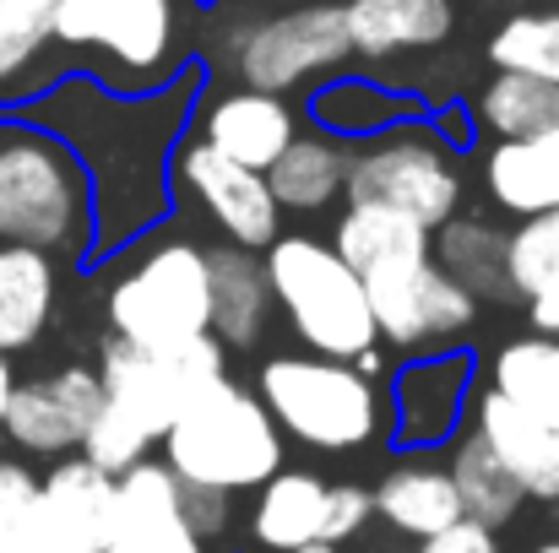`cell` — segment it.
Wrapping results in <instances>:
<instances>
[{"instance_id":"cell-1","label":"cell","mask_w":559,"mask_h":553,"mask_svg":"<svg viewBox=\"0 0 559 553\" xmlns=\"http://www.w3.org/2000/svg\"><path fill=\"white\" fill-rule=\"evenodd\" d=\"M0 244L44 255L93 250V180L76 147L44 125L0 131Z\"/></svg>"},{"instance_id":"cell-2","label":"cell","mask_w":559,"mask_h":553,"mask_svg":"<svg viewBox=\"0 0 559 553\" xmlns=\"http://www.w3.org/2000/svg\"><path fill=\"white\" fill-rule=\"evenodd\" d=\"M164 467L180 483L201 489H261L283 467V434L255 390L239 380H212L180 407V418L164 429Z\"/></svg>"},{"instance_id":"cell-3","label":"cell","mask_w":559,"mask_h":553,"mask_svg":"<svg viewBox=\"0 0 559 553\" xmlns=\"http://www.w3.org/2000/svg\"><path fill=\"white\" fill-rule=\"evenodd\" d=\"M261 266H266V282H272V310H283V321L294 326L305 353L354 364L365 348L380 342L359 272L326 239L277 233L261 250Z\"/></svg>"},{"instance_id":"cell-4","label":"cell","mask_w":559,"mask_h":553,"mask_svg":"<svg viewBox=\"0 0 559 553\" xmlns=\"http://www.w3.org/2000/svg\"><path fill=\"white\" fill-rule=\"evenodd\" d=\"M261 407L277 434H294L310 450H359L385 440V385L354 364L321 353H277L261 364Z\"/></svg>"},{"instance_id":"cell-5","label":"cell","mask_w":559,"mask_h":553,"mask_svg":"<svg viewBox=\"0 0 559 553\" xmlns=\"http://www.w3.org/2000/svg\"><path fill=\"white\" fill-rule=\"evenodd\" d=\"M109 337L131 348H186L195 337H212V272L206 250L190 239H164L142 250L115 282H109Z\"/></svg>"},{"instance_id":"cell-6","label":"cell","mask_w":559,"mask_h":553,"mask_svg":"<svg viewBox=\"0 0 559 553\" xmlns=\"http://www.w3.org/2000/svg\"><path fill=\"white\" fill-rule=\"evenodd\" d=\"M343 195L348 206H385L435 233L462 206L456 153L429 120H396L348 147Z\"/></svg>"},{"instance_id":"cell-7","label":"cell","mask_w":559,"mask_h":553,"mask_svg":"<svg viewBox=\"0 0 559 553\" xmlns=\"http://www.w3.org/2000/svg\"><path fill=\"white\" fill-rule=\"evenodd\" d=\"M93 374L104 385V401H115L153 440H164V429L180 418V407H186L190 396L201 385H212V380L228 374V348L217 337H195L186 348L153 353V348H131L120 337H104Z\"/></svg>"},{"instance_id":"cell-8","label":"cell","mask_w":559,"mask_h":553,"mask_svg":"<svg viewBox=\"0 0 559 553\" xmlns=\"http://www.w3.org/2000/svg\"><path fill=\"white\" fill-rule=\"evenodd\" d=\"M354 60L348 49V27H343V5L316 0V5H288L266 22H250L234 33V71L245 87L255 93H277L288 98L294 87L332 76Z\"/></svg>"},{"instance_id":"cell-9","label":"cell","mask_w":559,"mask_h":553,"mask_svg":"<svg viewBox=\"0 0 559 553\" xmlns=\"http://www.w3.org/2000/svg\"><path fill=\"white\" fill-rule=\"evenodd\" d=\"M365 282L374 315V337L402 348V353H435V348H456V337L478 321V299L451 282L435 255H407L380 266Z\"/></svg>"},{"instance_id":"cell-10","label":"cell","mask_w":559,"mask_h":553,"mask_svg":"<svg viewBox=\"0 0 559 553\" xmlns=\"http://www.w3.org/2000/svg\"><path fill=\"white\" fill-rule=\"evenodd\" d=\"M115 516V478L82 456H60L11 521L0 553H104Z\"/></svg>"},{"instance_id":"cell-11","label":"cell","mask_w":559,"mask_h":553,"mask_svg":"<svg viewBox=\"0 0 559 553\" xmlns=\"http://www.w3.org/2000/svg\"><path fill=\"white\" fill-rule=\"evenodd\" d=\"M175 0H55L49 33L71 49H98L131 76H158L175 55Z\"/></svg>"},{"instance_id":"cell-12","label":"cell","mask_w":559,"mask_h":553,"mask_svg":"<svg viewBox=\"0 0 559 553\" xmlns=\"http://www.w3.org/2000/svg\"><path fill=\"white\" fill-rule=\"evenodd\" d=\"M473 353L467 348H435L413 353L385 385V434L396 450H435L456 440L462 412L473 407Z\"/></svg>"},{"instance_id":"cell-13","label":"cell","mask_w":559,"mask_h":553,"mask_svg":"<svg viewBox=\"0 0 559 553\" xmlns=\"http://www.w3.org/2000/svg\"><path fill=\"white\" fill-rule=\"evenodd\" d=\"M175 184L186 190L190 201L223 228V239L234 250H266L277 233H283V206L272 201L266 190V175L223 158L217 147H206L201 136H186L175 147Z\"/></svg>"},{"instance_id":"cell-14","label":"cell","mask_w":559,"mask_h":553,"mask_svg":"<svg viewBox=\"0 0 559 553\" xmlns=\"http://www.w3.org/2000/svg\"><path fill=\"white\" fill-rule=\"evenodd\" d=\"M98 401H104V385H98L93 369H82V364L55 369V374L27 380V385L11 390L0 429L27 456H76V445H82Z\"/></svg>"},{"instance_id":"cell-15","label":"cell","mask_w":559,"mask_h":553,"mask_svg":"<svg viewBox=\"0 0 559 553\" xmlns=\"http://www.w3.org/2000/svg\"><path fill=\"white\" fill-rule=\"evenodd\" d=\"M109 549L120 553H206L180 510V478L164 461H136L115 478V516H109Z\"/></svg>"},{"instance_id":"cell-16","label":"cell","mask_w":559,"mask_h":553,"mask_svg":"<svg viewBox=\"0 0 559 553\" xmlns=\"http://www.w3.org/2000/svg\"><path fill=\"white\" fill-rule=\"evenodd\" d=\"M473 434L489 445V456L522 483L527 500H559V429L538 423L533 412L511 407L500 390H478L473 396Z\"/></svg>"},{"instance_id":"cell-17","label":"cell","mask_w":559,"mask_h":553,"mask_svg":"<svg viewBox=\"0 0 559 553\" xmlns=\"http://www.w3.org/2000/svg\"><path fill=\"white\" fill-rule=\"evenodd\" d=\"M294 136H299V115L288 109V98L255 93V87H234V93L212 98L201 115V142L255 175H266Z\"/></svg>"},{"instance_id":"cell-18","label":"cell","mask_w":559,"mask_h":553,"mask_svg":"<svg viewBox=\"0 0 559 553\" xmlns=\"http://www.w3.org/2000/svg\"><path fill=\"white\" fill-rule=\"evenodd\" d=\"M370 505L391 532H402V538H413V543H424V538H435V532H445V527L462 521L456 483H451V472H445L429 450H407V456L374 483Z\"/></svg>"},{"instance_id":"cell-19","label":"cell","mask_w":559,"mask_h":553,"mask_svg":"<svg viewBox=\"0 0 559 553\" xmlns=\"http://www.w3.org/2000/svg\"><path fill=\"white\" fill-rule=\"evenodd\" d=\"M343 27L359 60H396V55L445 44L456 27V11L451 0H348Z\"/></svg>"},{"instance_id":"cell-20","label":"cell","mask_w":559,"mask_h":553,"mask_svg":"<svg viewBox=\"0 0 559 553\" xmlns=\"http://www.w3.org/2000/svg\"><path fill=\"white\" fill-rule=\"evenodd\" d=\"M55 299H60L55 255L27 244H0V359L27 353L49 332Z\"/></svg>"},{"instance_id":"cell-21","label":"cell","mask_w":559,"mask_h":553,"mask_svg":"<svg viewBox=\"0 0 559 553\" xmlns=\"http://www.w3.org/2000/svg\"><path fill=\"white\" fill-rule=\"evenodd\" d=\"M484 190L511 217L559 212V125L522 142H495L484 153Z\"/></svg>"},{"instance_id":"cell-22","label":"cell","mask_w":559,"mask_h":553,"mask_svg":"<svg viewBox=\"0 0 559 553\" xmlns=\"http://www.w3.org/2000/svg\"><path fill=\"white\" fill-rule=\"evenodd\" d=\"M212 272V337L223 348H255L272 321V282L255 250H206Z\"/></svg>"},{"instance_id":"cell-23","label":"cell","mask_w":559,"mask_h":553,"mask_svg":"<svg viewBox=\"0 0 559 553\" xmlns=\"http://www.w3.org/2000/svg\"><path fill=\"white\" fill-rule=\"evenodd\" d=\"M506 282L511 299L527 304L533 332L559 337V212L522 217L516 233H506Z\"/></svg>"},{"instance_id":"cell-24","label":"cell","mask_w":559,"mask_h":553,"mask_svg":"<svg viewBox=\"0 0 559 553\" xmlns=\"http://www.w3.org/2000/svg\"><path fill=\"white\" fill-rule=\"evenodd\" d=\"M348 175V142L316 131V136H294L277 164L266 169V190L283 212H326L343 195Z\"/></svg>"},{"instance_id":"cell-25","label":"cell","mask_w":559,"mask_h":553,"mask_svg":"<svg viewBox=\"0 0 559 553\" xmlns=\"http://www.w3.org/2000/svg\"><path fill=\"white\" fill-rule=\"evenodd\" d=\"M321 500H326V483L316 472L277 467L261 483V500L250 510L255 543L272 553H299V549H310V543H321Z\"/></svg>"},{"instance_id":"cell-26","label":"cell","mask_w":559,"mask_h":553,"mask_svg":"<svg viewBox=\"0 0 559 553\" xmlns=\"http://www.w3.org/2000/svg\"><path fill=\"white\" fill-rule=\"evenodd\" d=\"M429 255L473 299H511V282H506V233L495 223H484V217H445L429 233Z\"/></svg>"},{"instance_id":"cell-27","label":"cell","mask_w":559,"mask_h":553,"mask_svg":"<svg viewBox=\"0 0 559 553\" xmlns=\"http://www.w3.org/2000/svg\"><path fill=\"white\" fill-rule=\"evenodd\" d=\"M445 472H451V483H456L462 516H467V521H478V527H489V532L511 527V521H516V510L527 505L522 483H516L495 456H489V445H484L473 429L451 440V461H445Z\"/></svg>"},{"instance_id":"cell-28","label":"cell","mask_w":559,"mask_h":553,"mask_svg":"<svg viewBox=\"0 0 559 553\" xmlns=\"http://www.w3.org/2000/svg\"><path fill=\"white\" fill-rule=\"evenodd\" d=\"M332 250L359 272L370 277L391 261H407V255H429V228L402 217V212H385V206H348L332 228Z\"/></svg>"},{"instance_id":"cell-29","label":"cell","mask_w":559,"mask_h":553,"mask_svg":"<svg viewBox=\"0 0 559 553\" xmlns=\"http://www.w3.org/2000/svg\"><path fill=\"white\" fill-rule=\"evenodd\" d=\"M489 390L559 429V337H516L489 359Z\"/></svg>"},{"instance_id":"cell-30","label":"cell","mask_w":559,"mask_h":553,"mask_svg":"<svg viewBox=\"0 0 559 553\" xmlns=\"http://www.w3.org/2000/svg\"><path fill=\"white\" fill-rule=\"evenodd\" d=\"M478 131H489L495 142H522L538 131L559 125V87L538 76H516V71H495L473 104Z\"/></svg>"},{"instance_id":"cell-31","label":"cell","mask_w":559,"mask_h":553,"mask_svg":"<svg viewBox=\"0 0 559 553\" xmlns=\"http://www.w3.org/2000/svg\"><path fill=\"white\" fill-rule=\"evenodd\" d=\"M310 115L321 120L326 136H337V142L359 136V142H365L374 131L407 120V98H396V93H385V87H374V82L348 76V82H326V87L310 98Z\"/></svg>"},{"instance_id":"cell-32","label":"cell","mask_w":559,"mask_h":553,"mask_svg":"<svg viewBox=\"0 0 559 553\" xmlns=\"http://www.w3.org/2000/svg\"><path fill=\"white\" fill-rule=\"evenodd\" d=\"M489 65L559 87V11H516L489 38Z\"/></svg>"},{"instance_id":"cell-33","label":"cell","mask_w":559,"mask_h":553,"mask_svg":"<svg viewBox=\"0 0 559 553\" xmlns=\"http://www.w3.org/2000/svg\"><path fill=\"white\" fill-rule=\"evenodd\" d=\"M153 434L131 418V412H120L115 401H98V412H93V423H87V434H82V445H76V456L82 461H93L104 478H120V472H131L136 461H147L153 456Z\"/></svg>"},{"instance_id":"cell-34","label":"cell","mask_w":559,"mask_h":553,"mask_svg":"<svg viewBox=\"0 0 559 553\" xmlns=\"http://www.w3.org/2000/svg\"><path fill=\"white\" fill-rule=\"evenodd\" d=\"M55 0H0V87H11L55 38Z\"/></svg>"},{"instance_id":"cell-35","label":"cell","mask_w":559,"mask_h":553,"mask_svg":"<svg viewBox=\"0 0 559 553\" xmlns=\"http://www.w3.org/2000/svg\"><path fill=\"white\" fill-rule=\"evenodd\" d=\"M374 505H370V489L359 483H326V500H321V543L326 549H343L348 538H359L370 527Z\"/></svg>"},{"instance_id":"cell-36","label":"cell","mask_w":559,"mask_h":553,"mask_svg":"<svg viewBox=\"0 0 559 553\" xmlns=\"http://www.w3.org/2000/svg\"><path fill=\"white\" fill-rule=\"evenodd\" d=\"M228 500H234V494H223V489L180 483V510H186L190 532H195L201 543H217V538L234 527V510H228Z\"/></svg>"},{"instance_id":"cell-37","label":"cell","mask_w":559,"mask_h":553,"mask_svg":"<svg viewBox=\"0 0 559 553\" xmlns=\"http://www.w3.org/2000/svg\"><path fill=\"white\" fill-rule=\"evenodd\" d=\"M418 553H500V538L489 532V527H478V521H456V527H445V532H435V538H424Z\"/></svg>"},{"instance_id":"cell-38","label":"cell","mask_w":559,"mask_h":553,"mask_svg":"<svg viewBox=\"0 0 559 553\" xmlns=\"http://www.w3.org/2000/svg\"><path fill=\"white\" fill-rule=\"evenodd\" d=\"M33 489H38V478H33L27 467H16V461L0 456V543H5L11 521L22 516V505L33 500Z\"/></svg>"},{"instance_id":"cell-39","label":"cell","mask_w":559,"mask_h":553,"mask_svg":"<svg viewBox=\"0 0 559 553\" xmlns=\"http://www.w3.org/2000/svg\"><path fill=\"white\" fill-rule=\"evenodd\" d=\"M16 390V374H11V359H0V418H5V401Z\"/></svg>"},{"instance_id":"cell-40","label":"cell","mask_w":559,"mask_h":553,"mask_svg":"<svg viewBox=\"0 0 559 553\" xmlns=\"http://www.w3.org/2000/svg\"><path fill=\"white\" fill-rule=\"evenodd\" d=\"M261 5H283L288 11V5H316V0H261Z\"/></svg>"},{"instance_id":"cell-41","label":"cell","mask_w":559,"mask_h":553,"mask_svg":"<svg viewBox=\"0 0 559 553\" xmlns=\"http://www.w3.org/2000/svg\"><path fill=\"white\" fill-rule=\"evenodd\" d=\"M299 553H337V549H326V543H310V549H299Z\"/></svg>"},{"instance_id":"cell-42","label":"cell","mask_w":559,"mask_h":553,"mask_svg":"<svg viewBox=\"0 0 559 553\" xmlns=\"http://www.w3.org/2000/svg\"><path fill=\"white\" fill-rule=\"evenodd\" d=\"M533 553H559V538H555V543H538V549H533Z\"/></svg>"},{"instance_id":"cell-43","label":"cell","mask_w":559,"mask_h":553,"mask_svg":"<svg viewBox=\"0 0 559 553\" xmlns=\"http://www.w3.org/2000/svg\"><path fill=\"white\" fill-rule=\"evenodd\" d=\"M104 553H120V549H104Z\"/></svg>"}]
</instances>
